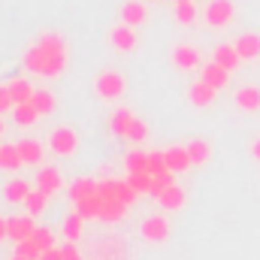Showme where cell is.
<instances>
[{"label":"cell","mask_w":260,"mask_h":260,"mask_svg":"<svg viewBox=\"0 0 260 260\" xmlns=\"http://www.w3.org/2000/svg\"><path fill=\"white\" fill-rule=\"evenodd\" d=\"M67 58H70V52H67V40L61 37V34L46 30V34H40L37 43L27 49V55H24V67H27L30 73L46 76V79H58V76L67 70Z\"/></svg>","instance_id":"1"},{"label":"cell","mask_w":260,"mask_h":260,"mask_svg":"<svg viewBox=\"0 0 260 260\" xmlns=\"http://www.w3.org/2000/svg\"><path fill=\"white\" fill-rule=\"evenodd\" d=\"M94 88H97V97H100V100H118V97L127 91V79H124L118 70H106V73L97 76Z\"/></svg>","instance_id":"2"},{"label":"cell","mask_w":260,"mask_h":260,"mask_svg":"<svg viewBox=\"0 0 260 260\" xmlns=\"http://www.w3.org/2000/svg\"><path fill=\"white\" fill-rule=\"evenodd\" d=\"M49 148L58 157H73L79 151V133L73 127H55L49 133Z\"/></svg>","instance_id":"3"},{"label":"cell","mask_w":260,"mask_h":260,"mask_svg":"<svg viewBox=\"0 0 260 260\" xmlns=\"http://www.w3.org/2000/svg\"><path fill=\"white\" fill-rule=\"evenodd\" d=\"M233 18H236L233 0H212V3L206 6V21H209L212 27H227Z\"/></svg>","instance_id":"4"},{"label":"cell","mask_w":260,"mask_h":260,"mask_svg":"<svg viewBox=\"0 0 260 260\" xmlns=\"http://www.w3.org/2000/svg\"><path fill=\"white\" fill-rule=\"evenodd\" d=\"M173 64L179 67V70H200L203 67V55L194 46L179 43V46H173Z\"/></svg>","instance_id":"5"},{"label":"cell","mask_w":260,"mask_h":260,"mask_svg":"<svg viewBox=\"0 0 260 260\" xmlns=\"http://www.w3.org/2000/svg\"><path fill=\"white\" fill-rule=\"evenodd\" d=\"M142 236H145L148 242H167V236H170V221H167L164 215L145 218V221H142Z\"/></svg>","instance_id":"6"},{"label":"cell","mask_w":260,"mask_h":260,"mask_svg":"<svg viewBox=\"0 0 260 260\" xmlns=\"http://www.w3.org/2000/svg\"><path fill=\"white\" fill-rule=\"evenodd\" d=\"M37 188L43 191V194H58L61 188H64V173L58 170V167H43L40 170V176H37Z\"/></svg>","instance_id":"7"},{"label":"cell","mask_w":260,"mask_h":260,"mask_svg":"<svg viewBox=\"0 0 260 260\" xmlns=\"http://www.w3.org/2000/svg\"><path fill=\"white\" fill-rule=\"evenodd\" d=\"M215 97H218V88L215 85H209V82H194L191 85V91H188V100H191V106L197 109H206V106H212L215 103Z\"/></svg>","instance_id":"8"},{"label":"cell","mask_w":260,"mask_h":260,"mask_svg":"<svg viewBox=\"0 0 260 260\" xmlns=\"http://www.w3.org/2000/svg\"><path fill=\"white\" fill-rule=\"evenodd\" d=\"M109 40H112V46L118 49V52H136V46H139V37H136V30L130 27V24H118V27H112V34H109Z\"/></svg>","instance_id":"9"},{"label":"cell","mask_w":260,"mask_h":260,"mask_svg":"<svg viewBox=\"0 0 260 260\" xmlns=\"http://www.w3.org/2000/svg\"><path fill=\"white\" fill-rule=\"evenodd\" d=\"M9 224V239L12 242H21V239H30L37 224H34V215H15V218H6Z\"/></svg>","instance_id":"10"},{"label":"cell","mask_w":260,"mask_h":260,"mask_svg":"<svg viewBox=\"0 0 260 260\" xmlns=\"http://www.w3.org/2000/svg\"><path fill=\"white\" fill-rule=\"evenodd\" d=\"M167 167H170L173 173H188V170L194 167L188 145H173V148H167Z\"/></svg>","instance_id":"11"},{"label":"cell","mask_w":260,"mask_h":260,"mask_svg":"<svg viewBox=\"0 0 260 260\" xmlns=\"http://www.w3.org/2000/svg\"><path fill=\"white\" fill-rule=\"evenodd\" d=\"M121 21L130 24V27L145 24V21H148V6H145V3H139V0H127V3L121 6Z\"/></svg>","instance_id":"12"},{"label":"cell","mask_w":260,"mask_h":260,"mask_svg":"<svg viewBox=\"0 0 260 260\" xmlns=\"http://www.w3.org/2000/svg\"><path fill=\"white\" fill-rule=\"evenodd\" d=\"M236 106L242 112H260V88L257 85H242L236 91Z\"/></svg>","instance_id":"13"},{"label":"cell","mask_w":260,"mask_h":260,"mask_svg":"<svg viewBox=\"0 0 260 260\" xmlns=\"http://www.w3.org/2000/svg\"><path fill=\"white\" fill-rule=\"evenodd\" d=\"M212 61H218L221 67H227V70L233 73L236 67L242 64V55H239V49H236V46H227V43H221V46H215V52H212Z\"/></svg>","instance_id":"14"},{"label":"cell","mask_w":260,"mask_h":260,"mask_svg":"<svg viewBox=\"0 0 260 260\" xmlns=\"http://www.w3.org/2000/svg\"><path fill=\"white\" fill-rule=\"evenodd\" d=\"M203 82H209V85H215V88L221 91V88H227V82H230V70L221 67L218 61H209V64L203 67Z\"/></svg>","instance_id":"15"},{"label":"cell","mask_w":260,"mask_h":260,"mask_svg":"<svg viewBox=\"0 0 260 260\" xmlns=\"http://www.w3.org/2000/svg\"><path fill=\"white\" fill-rule=\"evenodd\" d=\"M157 203H160L164 209L176 212V209H182V206L188 203V194H185V188H182V185H176V182H173V185H170V188H167L164 194L157 197Z\"/></svg>","instance_id":"16"},{"label":"cell","mask_w":260,"mask_h":260,"mask_svg":"<svg viewBox=\"0 0 260 260\" xmlns=\"http://www.w3.org/2000/svg\"><path fill=\"white\" fill-rule=\"evenodd\" d=\"M30 191H34V188H30L27 179H12V182H6V188H3V200H6V203H24Z\"/></svg>","instance_id":"17"},{"label":"cell","mask_w":260,"mask_h":260,"mask_svg":"<svg viewBox=\"0 0 260 260\" xmlns=\"http://www.w3.org/2000/svg\"><path fill=\"white\" fill-rule=\"evenodd\" d=\"M236 49H239L242 61H257L260 58V34H242L236 40Z\"/></svg>","instance_id":"18"},{"label":"cell","mask_w":260,"mask_h":260,"mask_svg":"<svg viewBox=\"0 0 260 260\" xmlns=\"http://www.w3.org/2000/svg\"><path fill=\"white\" fill-rule=\"evenodd\" d=\"M97 188H100V182H94V179H76L70 185V200L73 203H82L88 197H97Z\"/></svg>","instance_id":"19"},{"label":"cell","mask_w":260,"mask_h":260,"mask_svg":"<svg viewBox=\"0 0 260 260\" xmlns=\"http://www.w3.org/2000/svg\"><path fill=\"white\" fill-rule=\"evenodd\" d=\"M12 118H15V124L30 127V124H37L43 115H40V109H37V106H34V100H30V103H18V106L12 109Z\"/></svg>","instance_id":"20"},{"label":"cell","mask_w":260,"mask_h":260,"mask_svg":"<svg viewBox=\"0 0 260 260\" xmlns=\"http://www.w3.org/2000/svg\"><path fill=\"white\" fill-rule=\"evenodd\" d=\"M34 85L27 82V79H9V94H12V100H15V106L18 103H30L34 100Z\"/></svg>","instance_id":"21"},{"label":"cell","mask_w":260,"mask_h":260,"mask_svg":"<svg viewBox=\"0 0 260 260\" xmlns=\"http://www.w3.org/2000/svg\"><path fill=\"white\" fill-rule=\"evenodd\" d=\"M18 145V151H21V160L24 164H43V142H37V139H21V142H15Z\"/></svg>","instance_id":"22"},{"label":"cell","mask_w":260,"mask_h":260,"mask_svg":"<svg viewBox=\"0 0 260 260\" xmlns=\"http://www.w3.org/2000/svg\"><path fill=\"white\" fill-rule=\"evenodd\" d=\"M130 206H124L121 200H103V212H100V221H106V224H115V221H121L124 215H127Z\"/></svg>","instance_id":"23"},{"label":"cell","mask_w":260,"mask_h":260,"mask_svg":"<svg viewBox=\"0 0 260 260\" xmlns=\"http://www.w3.org/2000/svg\"><path fill=\"white\" fill-rule=\"evenodd\" d=\"M34 106L40 109V115H52L55 106H58V97L52 91H46V88H37L34 91Z\"/></svg>","instance_id":"24"},{"label":"cell","mask_w":260,"mask_h":260,"mask_svg":"<svg viewBox=\"0 0 260 260\" xmlns=\"http://www.w3.org/2000/svg\"><path fill=\"white\" fill-rule=\"evenodd\" d=\"M76 212L85 218V221H91V218H100V212H103V197H88V200H82V203H76Z\"/></svg>","instance_id":"25"},{"label":"cell","mask_w":260,"mask_h":260,"mask_svg":"<svg viewBox=\"0 0 260 260\" xmlns=\"http://www.w3.org/2000/svg\"><path fill=\"white\" fill-rule=\"evenodd\" d=\"M188 151H191V160H194L197 167H203V164L212 160V145L206 139H191L188 142Z\"/></svg>","instance_id":"26"},{"label":"cell","mask_w":260,"mask_h":260,"mask_svg":"<svg viewBox=\"0 0 260 260\" xmlns=\"http://www.w3.org/2000/svg\"><path fill=\"white\" fill-rule=\"evenodd\" d=\"M24 160H21V151L18 145H0V167L3 170H18Z\"/></svg>","instance_id":"27"},{"label":"cell","mask_w":260,"mask_h":260,"mask_svg":"<svg viewBox=\"0 0 260 260\" xmlns=\"http://www.w3.org/2000/svg\"><path fill=\"white\" fill-rule=\"evenodd\" d=\"M136 115L130 112V109H118L115 115H112V121H109V127H112V133L115 136H127V127H130V121H133Z\"/></svg>","instance_id":"28"},{"label":"cell","mask_w":260,"mask_h":260,"mask_svg":"<svg viewBox=\"0 0 260 260\" xmlns=\"http://www.w3.org/2000/svg\"><path fill=\"white\" fill-rule=\"evenodd\" d=\"M46 203H49V194H43L40 188H37V191H30L27 200H24L27 215H34V218H37V215H43V212H46Z\"/></svg>","instance_id":"29"},{"label":"cell","mask_w":260,"mask_h":260,"mask_svg":"<svg viewBox=\"0 0 260 260\" xmlns=\"http://www.w3.org/2000/svg\"><path fill=\"white\" fill-rule=\"evenodd\" d=\"M127 182H130V188H133L136 194H151L154 176H151V173H127Z\"/></svg>","instance_id":"30"},{"label":"cell","mask_w":260,"mask_h":260,"mask_svg":"<svg viewBox=\"0 0 260 260\" xmlns=\"http://www.w3.org/2000/svg\"><path fill=\"white\" fill-rule=\"evenodd\" d=\"M82 224H85V218H82L79 212H73L64 221V236L70 242H79V239H82Z\"/></svg>","instance_id":"31"},{"label":"cell","mask_w":260,"mask_h":260,"mask_svg":"<svg viewBox=\"0 0 260 260\" xmlns=\"http://www.w3.org/2000/svg\"><path fill=\"white\" fill-rule=\"evenodd\" d=\"M15 254H21V257H27V260H40V257H43V248H40V245H37V239L30 236V239L15 242Z\"/></svg>","instance_id":"32"},{"label":"cell","mask_w":260,"mask_h":260,"mask_svg":"<svg viewBox=\"0 0 260 260\" xmlns=\"http://www.w3.org/2000/svg\"><path fill=\"white\" fill-rule=\"evenodd\" d=\"M197 15H200V12H197L194 0H188V3H176V21H179V24H185V27L194 24Z\"/></svg>","instance_id":"33"},{"label":"cell","mask_w":260,"mask_h":260,"mask_svg":"<svg viewBox=\"0 0 260 260\" xmlns=\"http://www.w3.org/2000/svg\"><path fill=\"white\" fill-rule=\"evenodd\" d=\"M124 164H127V173H148V151H130Z\"/></svg>","instance_id":"34"},{"label":"cell","mask_w":260,"mask_h":260,"mask_svg":"<svg viewBox=\"0 0 260 260\" xmlns=\"http://www.w3.org/2000/svg\"><path fill=\"white\" fill-rule=\"evenodd\" d=\"M173 176H176L173 170H164V173H157V176H154V182H151V197H154V200L164 194V191H167V188H170L173 182H176Z\"/></svg>","instance_id":"35"},{"label":"cell","mask_w":260,"mask_h":260,"mask_svg":"<svg viewBox=\"0 0 260 260\" xmlns=\"http://www.w3.org/2000/svg\"><path fill=\"white\" fill-rule=\"evenodd\" d=\"M115 197H118V200H121L124 206H133L139 194H136V191L130 188V182H127V179H115Z\"/></svg>","instance_id":"36"},{"label":"cell","mask_w":260,"mask_h":260,"mask_svg":"<svg viewBox=\"0 0 260 260\" xmlns=\"http://www.w3.org/2000/svg\"><path fill=\"white\" fill-rule=\"evenodd\" d=\"M124 139H130V142H145V139H148V124H145L142 118H133Z\"/></svg>","instance_id":"37"},{"label":"cell","mask_w":260,"mask_h":260,"mask_svg":"<svg viewBox=\"0 0 260 260\" xmlns=\"http://www.w3.org/2000/svg\"><path fill=\"white\" fill-rule=\"evenodd\" d=\"M164 170H170L167 167V151H148V173L151 176H157V173H164Z\"/></svg>","instance_id":"38"},{"label":"cell","mask_w":260,"mask_h":260,"mask_svg":"<svg viewBox=\"0 0 260 260\" xmlns=\"http://www.w3.org/2000/svg\"><path fill=\"white\" fill-rule=\"evenodd\" d=\"M34 239H37V245H40L43 251H46V248H55V245H58V242H55V233H52L49 227H37V230H34Z\"/></svg>","instance_id":"39"},{"label":"cell","mask_w":260,"mask_h":260,"mask_svg":"<svg viewBox=\"0 0 260 260\" xmlns=\"http://www.w3.org/2000/svg\"><path fill=\"white\" fill-rule=\"evenodd\" d=\"M9 109H15V100L9 94V85H0V115L9 112Z\"/></svg>","instance_id":"40"},{"label":"cell","mask_w":260,"mask_h":260,"mask_svg":"<svg viewBox=\"0 0 260 260\" xmlns=\"http://www.w3.org/2000/svg\"><path fill=\"white\" fill-rule=\"evenodd\" d=\"M61 251H64V260H82V251L76 248V242H67V245H61Z\"/></svg>","instance_id":"41"},{"label":"cell","mask_w":260,"mask_h":260,"mask_svg":"<svg viewBox=\"0 0 260 260\" xmlns=\"http://www.w3.org/2000/svg\"><path fill=\"white\" fill-rule=\"evenodd\" d=\"M40 260H64V251H61V245H55V248H46Z\"/></svg>","instance_id":"42"},{"label":"cell","mask_w":260,"mask_h":260,"mask_svg":"<svg viewBox=\"0 0 260 260\" xmlns=\"http://www.w3.org/2000/svg\"><path fill=\"white\" fill-rule=\"evenodd\" d=\"M251 157H254V160L260 164V136L254 139V142H251Z\"/></svg>","instance_id":"43"},{"label":"cell","mask_w":260,"mask_h":260,"mask_svg":"<svg viewBox=\"0 0 260 260\" xmlns=\"http://www.w3.org/2000/svg\"><path fill=\"white\" fill-rule=\"evenodd\" d=\"M9 236V224H6V218H0V242Z\"/></svg>","instance_id":"44"},{"label":"cell","mask_w":260,"mask_h":260,"mask_svg":"<svg viewBox=\"0 0 260 260\" xmlns=\"http://www.w3.org/2000/svg\"><path fill=\"white\" fill-rule=\"evenodd\" d=\"M9 260H27V257H21V254H12V257H9Z\"/></svg>","instance_id":"45"},{"label":"cell","mask_w":260,"mask_h":260,"mask_svg":"<svg viewBox=\"0 0 260 260\" xmlns=\"http://www.w3.org/2000/svg\"><path fill=\"white\" fill-rule=\"evenodd\" d=\"M3 130H6V124H3V115H0V133H3Z\"/></svg>","instance_id":"46"},{"label":"cell","mask_w":260,"mask_h":260,"mask_svg":"<svg viewBox=\"0 0 260 260\" xmlns=\"http://www.w3.org/2000/svg\"><path fill=\"white\" fill-rule=\"evenodd\" d=\"M176 3H188V0H176Z\"/></svg>","instance_id":"47"}]
</instances>
